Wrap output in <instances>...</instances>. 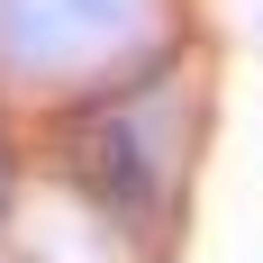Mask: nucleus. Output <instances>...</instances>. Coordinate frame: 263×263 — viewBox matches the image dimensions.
<instances>
[{
    "label": "nucleus",
    "mask_w": 263,
    "mask_h": 263,
    "mask_svg": "<svg viewBox=\"0 0 263 263\" xmlns=\"http://www.w3.org/2000/svg\"><path fill=\"white\" fill-rule=\"evenodd\" d=\"M155 18V0H0V64L36 82H64L82 64L127 54Z\"/></svg>",
    "instance_id": "f257e3e1"
},
{
    "label": "nucleus",
    "mask_w": 263,
    "mask_h": 263,
    "mask_svg": "<svg viewBox=\"0 0 263 263\" xmlns=\"http://www.w3.org/2000/svg\"><path fill=\"white\" fill-rule=\"evenodd\" d=\"M64 173H73L82 200H100L118 227H155L163 218V155L145 145V127H136V109L127 100H91L64 127Z\"/></svg>",
    "instance_id": "f03ea898"
},
{
    "label": "nucleus",
    "mask_w": 263,
    "mask_h": 263,
    "mask_svg": "<svg viewBox=\"0 0 263 263\" xmlns=\"http://www.w3.org/2000/svg\"><path fill=\"white\" fill-rule=\"evenodd\" d=\"M0 209H9V145H0Z\"/></svg>",
    "instance_id": "7ed1b4c3"
}]
</instances>
